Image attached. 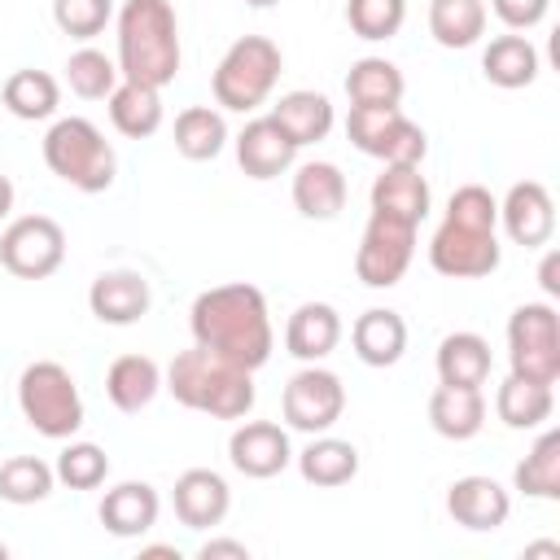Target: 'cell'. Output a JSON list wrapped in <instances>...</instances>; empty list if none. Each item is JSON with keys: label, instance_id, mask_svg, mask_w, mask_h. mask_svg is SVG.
<instances>
[{"label": "cell", "instance_id": "12", "mask_svg": "<svg viewBox=\"0 0 560 560\" xmlns=\"http://www.w3.org/2000/svg\"><path fill=\"white\" fill-rule=\"evenodd\" d=\"M280 411H284V424L298 433H328L346 411V385L337 372L306 363L302 372L289 376L280 394Z\"/></svg>", "mask_w": 560, "mask_h": 560}, {"label": "cell", "instance_id": "19", "mask_svg": "<svg viewBox=\"0 0 560 560\" xmlns=\"http://www.w3.org/2000/svg\"><path fill=\"white\" fill-rule=\"evenodd\" d=\"M158 512H162V499L149 481H118L105 490L96 516L101 525L114 534V538H140L158 525Z\"/></svg>", "mask_w": 560, "mask_h": 560}, {"label": "cell", "instance_id": "39", "mask_svg": "<svg viewBox=\"0 0 560 560\" xmlns=\"http://www.w3.org/2000/svg\"><path fill=\"white\" fill-rule=\"evenodd\" d=\"M52 472H57V481H61L66 490H96V486H105V477H109V455H105L96 442H74V438H66V446H61Z\"/></svg>", "mask_w": 560, "mask_h": 560}, {"label": "cell", "instance_id": "47", "mask_svg": "<svg viewBox=\"0 0 560 560\" xmlns=\"http://www.w3.org/2000/svg\"><path fill=\"white\" fill-rule=\"evenodd\" d=\"M525 556H560V547L556 542H534V547H525Z\"/></svg>", "mask_w": 560, "mask_h": 560}, {"label": "cell", "instance_id": "35", "mask_svg": "<svg viewBox=\"0 0 560 560\" xmlns=\"http://www.w3.org/2000/svg\"><path fill=\"white\" fill-rule=\"evenodd\" d=\"M407 79L389 57H359L346 74L350 105H402Z\"/></svg>", "mask_w": 560, "mask_h": 560}, {"label": "cell", "instance_id": "27", "mask_svg": "<svg viewBox=\"0 0 560 560\" xmlns=\"http://www.w3.org/2000/svg\"><path fill=\"white\" fill-rule=\"evenodd\" d=\"M429 206H433V192H429V179L420 175V166H385L372 179V210L398 214L420 228Z\"/></svg>", "mask_w": 560, "mask_h": 560}, {"label": "cell", "instance_id": "41", "mask_svg": "<svg viewBox=\"0 0 560 560\" xmlns=\"http://www.w3.org/2000/svg\"><path fill=\"white\" fill-rule=\"evenodd\" d=\"M114 18V0H52V22L70 39H96Z\"/></svg>", "mask_w": 560, "mask_h": 560}, {"label": "cell", "instance_id": "23", "mask_svg": "<svg viewBox=\"0 0 560 560\" xmlns=\"http://www.w3.org/2000/svg\"><path fill=\"white\" fill-rule=\"evenodd\" d=\"M293 459H298L302 481L315 490H337L359 477V446L346 438H332V433H311V442Z\"/></svg>", "mask_w": 560, "mask_h": 560}, {"label": "cell", "instance_id": "46", "mask_svg": "<svg viewBox=\"0 0 560 560\" xmlns=\"http://www.w3.org/2000/svg\"><path fill=\"white\" fill-rule=\"evenodd\" d=\"M140 556H171V560H179V547H162V542H153V547H140Z\"/></svg>", "mask_w": 560, "mask_h": 560}, {"label": "cell", "instance_id": "11", "mask_svg": "<svg viewBox=\"0 0 560 560\" xmlns=\"http://www.w3.org/2000/svg\"><path fill=\"white\" fill-rule=\"evenodd\" d=\"M66 262V232L48 214H22L0 232V267L18 280H48Z\"/></svg>", "mask_w": 560, "mask_h": 560}, {"label": "cell", "instance_id": "20", "mask_svg": "<svg viewBox=\"0 0 560 560\" xmlns=\"http://www.w3.org/2000/svg\"><path fill=\"white\" fill-rule=\"evenodd\" d=\"M429 424L446 442H468L486 424V394L481 385H442L429 394Z\"/></svg>", "mask_w": 560, "mask_h": 560}, {"label": "cell", "instance_id": "4", "mask_svg": "<svg viewBox=\"0 0 560 560\" xmlns=\"http://www.w3.org/2000/svg\"><path fill=\"white\" fill-rule=\"evenodd\" d=\"M162 389H171L179 407L214 420H241L254 407V372L197 341L192 350H179L171 359V368L162 372Z\"/></svg>", "mask_w": 560, "mask_h": 560}, {"label": "cell", "instance_id": "5", "mask_svg": "<svg viewBox=\"0 0 560 560\" xmlns=\"http://www.w3.org/2000/svg\"><path fill=\"white\" fill-rule=\"evenodd\" d=\"M44 166L61 184H70L79 192H105L114 184V175H118V153H114V144L105 140V131L92 118L70 114V118H57L48 127Z\"/></svg>", "mask_w": 560, "mask_h": 560}, {"label": "cell", "instance_id": "32", "mask_svg": "<svg viewBox=\"0 0 560 560\" xmlns=\"http://www.w3.org/2000/svg\"><path fill=\"white\" fill-rule=\"evenodd\" d=\"M494 411L508 429H542L556 411V394H551V385L521 381V376L508 372V381L494 394Z\"/></svg>", "mask_w": 560, "mask_h": 560}, {"label": "cell", "instance_id": "45", "mask_svg": "<svg viewBox=\"0 0 560 560\" xmlns=\"http://www.w3.org/2000/svg\"><path fill=\"white\" fill-rule=\"evenodd\" d=\"M9 210H13V184H9V175H0V223L9 219Z\"/></svg>", "mask_w": 560, "mask_h": 560}, {"label": "cell", "instance_id": "33", "mask_svg": "<svg viewBox=\"0 0 560 560\" xmlns=\"http://www.w3.org/2000/svg\"><path fill=\"white\" fill-rule=\"evenodd\" d=\"M228 144V122L214 105H188L175 114V153L188 162H210Z\"/></svg>", "mask_w": 560, "mask_h": 560}, {"label": "cell", "instance_id": "21", "mask_svg": "<svg viewBox=\"0 0 560 560\" xmlns=\"http://www.w3.org/2000/svg\"><path fill=\"white\" fill-rule=\"evenodd\" d=\"M341 341V315L328 302H302L284 324V350L302 363H324Z\"/></svg>", "mask_w": 560, "mask_h": 560}, {"label": "cell", "instance_id": "9", "mask_svg": "<svg viewBox=\"0 0 560 560\" xmlns=\"http://www.w3.org/2000/svg\"><path fill=\"white\" fill-rule=\"evenodd\" d=\"M508 363L521 381H560V319L551 302H521L508 315Z\"/></svg>", "mask_w": 560, "mask_h": 560}, {"label": "cell", "instance_id": "6", "mask_svg": "<svg viewBox=\"0 0 560 560\" xmlns=\"http://www.w3.org/2000/svg\"><path fill=\"white\" fill-rule=\"evenodd\" d=\"M280 70H284V57H280V44L276 39H267V35H241L219 57V66L210 74L214 105H223L232 114H254L276 92Z\"/></svg>", "mask_w": 560, "mask_h": 560}, {"label": "cell", "instance_id": "16", "mask_svg": "<svg viewBox=\"0 0 560 560\" xmlns=\"http://www.w3.org/2000/svg\"><path fill=\"white\" fill-rule=\"evenodd\" d=\"M149 302H153V289L140 271L131 267H114V271H101L92 284H88V311L101 319V324H114V328H127L136 319L149 315Z\"/></svg>", "mask_w": 560, "mask_h": 560}, {"label": "cell", "instance_id": "1", "mask_svg": "<svg viewBox=\"0 0 560 560\" xmlns=\"http://www.w3.org/2000/svg\"><path fill=\"white\" fill-rule=\"evenodd\" d=\"M188 328L192 341L258 372L271 359L276 332H271V315H267V298L258 284L232 280V284H214L206 293L192 298L188 311Z\"/></svg>", "mask_w": 560, "mask_h": 560}, {"label": "cell", "instance_id": "10", "mask_svg": "<svg viewBox=\"0 0 560 560\" xmlns=\"http://www.w3.org/2000/svg\"><path fill=\"white\" fill-rule=\"evenodd\" d=\"M411 258H416V223L372 210L363 223L359 249H354V276L368 289H394L407 276Z\"/></svg>", "mask_w": 560, "mask_h": 560}, {"label": "cell", "instance_id": "15", "mask_svg": "<svg viewBox=\"0 0 560 560\" xmlns=\"http://www.w3.org/2000/svg\"><path fill=\"white\" fill-rule=\"evenodd\" d=\"M446 512L455 525L472 529V534H490L499 525H508L512 516V494L486 477V472H468V477H455L446 486Z\"/></svg>", "mask_w": 560, "mask_h": 560}, {"label": "cell", "instance_id": "24", "mask_svg": "<svg viewBox=\"0 0 560 560\" xmlns=\"http://www.w3.org/2000/svg\"><path fill=\"white\" fill-rule=\"evenodd\" d=\"M542 61H538V48L529 44V35L521 31H508V35H494L481 52V74L486 83L503 88V92H516V88H529L538 79Z\"/></svg>", "mask_w": 560, "mask_h": 560}, {"label": "cell", "instance_id": "22", "mask_svg": "<svg viewBox=\"0 0 560 560\" xmlns=\"http://www.w3.org/2000/svg\"><path fill=\"white\" fill-rule=\"evenodd\" d=\"M350 346L368 368H394L407 350V319L389 306H372L350 324Z\"/></svg>", "mask_w": 560, "mask_h": 560}, {"label": "cell", "instance_id": "30", "mask_svg": "<svg viewBox=\"0 0 560 560\" xmlns=\"http://www.w3.org/2000/svg\"><path fill=\"white\" fill-rule=\"evenodd\" d=\"M438 381L442 385H486L494 354L481 332H446L438 341Z\"/></svg>", "mask_w": 560, "mask_h": 560}, {"label": "cell", "instance_id": "37", "mask_svg": "<svg viewBox=\"0 0 560 560\" xmlns=\"http://www.w3.org/2000/svg\"><path fill=\"white\" fill-rule=\"evenodd\" d=\"M52 486H57V472L39 455H13L0 464V499L13 508L44 503L52 494Z\"/></svg>", "mask_w": 560, "mask_h": 560}, {"label": "cell", "instance_id": "8", "mask_svg": "<svg viewBox=\"0 0 560 560\" xmlns=\"http://www.w3.org/2000/svg\"><path fill=\"white\" fill-rule=\"evenodd\" d=\"M346 136L359 153L385 166H420L429 153V136L420 122L402 114V105H350Z\"/></svg>", "mask_w": 560, "mask_h": 560}, {"label": "cell", "instance_id": "38", "mask_svg": "<svg viewBox=\"0 0 560 560\" xmlns=\"http://www.w3.org/2000/svg\"><path fill=\"white\" fill-rule=\"evenodd\" d=\"M66 83L79 101H105L122 83V74H118V61L105 57L101 48H79L66 57Z\"/></svg>", "mask_w": 560, "mask_h": 560}, {"label": "cell", "instance_id": "36", "mask_svg": "<svg viewBox=\"0 0 560 560\" xmlns=\"http://www.w3.org/2000/svg\"><path fill=\"white\" fill-rule=\"evenodd\" d=\"M429 35L442 48H472L486 35V0H429Z\"/></svg>", "mask_w": 560, "mask_h": 560}, {"label": "cell", "instance_id": "34", "mask_svg": "<svg viewBox=\"0 0 560 560\" xmlns=\"http://www.w3.org/2000/svg\"><path fill=\"white\" fill-rule=\"evenodd\" d=\"M512 490L525 499H560V433L542 429L529 455L512 468Z\"/></svg>", "mask_w": 560, "mask_h": 560}, {"label": "cell", "instance_id": "40", "mask_svg": "<svg viewBox=\"0 0 560 560\" xmlns=\"http://www.w3.org/2000/svg\"><path fill=\"white\" fill-rule=\"evenodd\" d=\"M407 22V0H346V26L359 39H394Z\"/></svg>", "mask_w": 560, "mask_h": 560}, {"label": "cell", "instance_id": "44", "mask_svg": "<svg viewBox=\"0 0 560 560\" xmlns=\"http://www.w3.org/2000/svg\"><path fill=\"white\" fill-rule=\"evenodd\" d=\"M538 284L547 298H560V249H547L538 262Z\"/></svg>", "mask_w": 560, "mask_h": 560}, {"label": "cell", "instance_id": "29", "mask_svg": "<svg viewBox=\"0 0 560 560\" xmlns=\"http://www.w3.org/2000/svg\"><path fill=\"white\" fill-rule=\"evenodd\" d=\"M105 105H109L114 131L127 136V140L153 136V131L162 127V118H166V109H162V88H144V83H131V79H122V83L105 96Z\"/></svg>", "mask_w": 560, "mask_h": 560}, {"label": "cell", "instance_id": "42", "mask_svg": "<svg viewBox=\"0 0 560 560\" xmlns=\"http://www.w3.org/2000/svg\"><path fill=\"white\" fill-rule=\"evenodd\" d=\"M490 9L508 31H534L547 18L551 0H490Z\"/></svg>", "mask_w": 560, "mask_h": 560}, {"label": "cell", "instance_id": "49", "mask_svg": "<svg viewBox=\"0 0 560 560\" xmlns=\"http://www.w3.org/2000/svg\"><path fill=\"white\" fill-rule=\"evenodd\" d=\"M0 560H9V542H0Z\"/></svg>", "mask_w": 560, "mask_h": 560}, {"label": "cell", "instance_id": "25", "mask_svg": "<svg viewBox=\"0 0 560 560\" xmlns=\"http://www.w3.org/2000/svg\"><path fill=\"white\" fill-rule=\"evenodd\" d=\"M293 206L302 219L328 223L346 206V175L337 162H302L293 171Z\"/></svg>", "mask_w": 560, "mask_h": 560}, {"label": "cell", "instance_id": "7", "mask_svg": "<svg viewBox=\"0 0 560 560\" xmlns=\"http://www.w3.org/2000/svg\"><path fill=\"white\" fill-rule=\"evenodd\" d=\"M18 411L22 420L52 442H66L83 429V394L57 359H35L18 376Z\"/></svg>", "mask_w": 560, "mask_h": 560}, {"label": "cell", "instance_id": "17", "mask_svg": "<svg viewBox=\"0 0 560 560\" xmlns=\"http://www.w3.org/2000/svg\"><path fill=\"white\" fill-rule=\"evenodd\" d=\"M171 503H175V516L184 529H214L223 525L228 508H232V490L228 481L214 472V468H188L175 477V490H171Z\"/></svg>", "mask_w": 560, "mask_h": 560}, {"label": "cell", "instance_id": "26", "mask_svg": "<svg viewBox=\"0 0 560 560\" xmlns=\"http://www.w3.org/2000/svg\"><path fill=\"white\" fill-rule=\"evenodd\" d=\"M271 118L280 122V131L302 149V144H319L332 122H337V109L324 92H311V88H298V92H284L276 105H271Z\"/></svg>", "mask_w": 560, "mask_h": 560}, {"label": "cell", "instance_id": "31", "mask_svg": "<svg viewBox=\"0 0 560 560\" xmlns=\"http://www.w3.org/2000/svg\"><path fill=\"white\" fill-rule=\"evenodd\" d=\"M0 101H4V109L13 114V118H22V122H44V118H52L57 114V105H61V83L48 74V70H13L9 79H4V88H0Z\"/></svg>", "mask_w": 560, "mask_h": 560}, {"label": "cell", "instance_id": "48", "mask_svg": "<svg viewBox=\"0 0 560 560\" xmlns=\"http://www.w3.org/2000/svg\"><path fill=\"white\" fill-rule=\"evenodd\" d=\"M245 4H254V9H271V4H280V0H245Z\"/></svg>", "mask_w": 560, "mask_h": 560}, {"label": "cell", "instance_id": "3", "mask_svg": "<svg viewBox=\"0 0 560 560\" xmlns=\"http://www.w3.org/2000/svg\"><path fill=\"white\" fill-rule=\"evenodd\" d=\"M118 74L144 88H166L179 74V18L171 0H122L118 9Z\"/></svg>", "mask_w": 560, "mask_h": 560}, {"label": "cell", "instance_id": "13", "mask_svg": "<svg viewBox=\"0 0 560 560\" xmlns=\"http://www.w3.org/2000/svg\"><path fill=\"white\" fill-rule=\"evenodd\" d=\"M228 459H232V468L241 477L271 481V477H280L293 464L289 429H280L276 420H245L228 438Z\"/></svg>", "mask_w": 560, "mask_h": 560}, {"label": "cell", "instance_id": "2", "mask_svg": "<svg viewBox=\"0 0 560 560\" xmlns=\"http://www.w3.org/2000/svg\"><path fill=\"white\" fill-rule=\"evenodd\" d=\"M499 201L481 184L451 192L446 214L429 241V267L446 280H481L499 267Z\"/></svg>", "mask_w": 560, "mask_h": 560}, {"label": "cell", "instance_id": "43", "mask_svg": "<svg viewBox=\"0 0 560 560\" xmlns=\"http://www.w3.org/2000/svg\"><path fill=\"white\" fill-rule=\"evenodd\" d=\"M197 556H201V560H249V547L236 542V538H206V542L197 547Z\"/></svg>", "mask_w": 560, "mask_h": 560}, {"label": "cell", "instance_id": "14", "mask_svg": "<svg viewBox=\"0 0 560 560\" xmlns=\"http://www.w3.org/2000/svg\"><path fill=\"white\" fill-rule=\"evenodd\" d=\"M499 223H503L512 245H525V249L547 245L556 236V201H551L547 184L516 179L508 188V197L499 201Z\"/></svg>", "mask_w": 560, "mask_h": 560}, {"label": "cell", "instance_id": "18", "mask_svg": "<svg viewBox=\"0 0 560 560\" xmlns=\"http://www.w3.org/2000/svg\"><path fill=\"white\" fill-rule=\"evenodd\" d=\"M293 162H298V144L280 131V122L271 114L267 118H249L241 127V136H236V166L249 179H276Z\"/></svg>", "mask_w": 560, "mask_h": 560}, {"label": "cell", "instance_id": "28", "mask_svg": "<svg viewBox=\"0 0 560 560\" xmlns=\"http://www.w3.org/2000/svg\"><path fill=\"white\" fill-rule=\"evenodd\" d=\"M158 389H162V368L149 354H118L105 372V398L127 416L144 411L158 398Z\"/></svg>", "mask_w": 560, "mask_h": 560}]
</instances>
